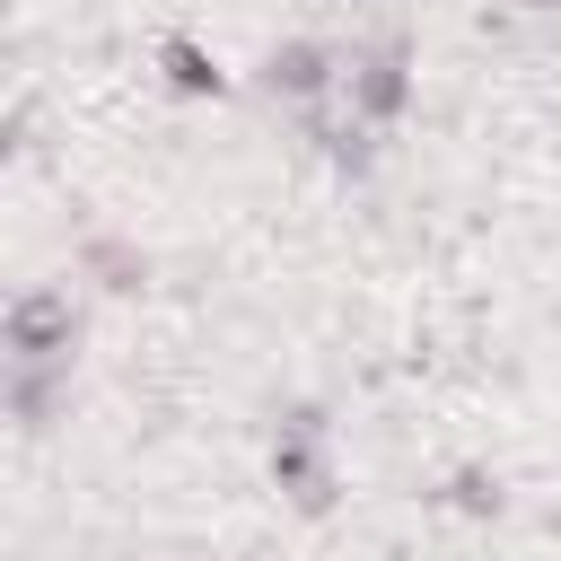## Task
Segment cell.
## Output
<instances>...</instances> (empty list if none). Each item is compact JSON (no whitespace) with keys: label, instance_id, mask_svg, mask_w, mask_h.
I'll list each match as a JSON object with an SVG mask.
<instances>
[{"label":"cell","instance_id":"obj_1","mask_svg":"<svg viewBox=\"0 0 561 561\" xmlns=\"http://www.w3.org/2000/svg\"><path fill=\"white\" fill-rule=\"evenodd\" d=\"M412 88H421V44H412V26H377V35L351 44V70H342V114H351V123H368L377 140H394L403 114H412Z\"/></svg>","mask_w":561,"mask_h":561},{"label":"cell","instance_id":"obj_2","mask_svg":"<svg viewBox=\"0 0 561 561\" xmlns=\"http://www.w3.org/2000/svg\"><path fill=\"white\" fill-rule=\"evenodd\" d=\"M263 473H272V491H280L298 517H333V500H342V456H333L324 403H289V412L272 421Z\"/></svg>","mask_w":561,"mask_h":561},{"label":"cell","instance_id":"obj_3","mask_svg":"<svg viewBox=\"0 0 561 561\" xmlns=\"http://www.w3.org/2000/svg\"><path fill=\"white\" fill-rule=\"evenodd\" d=\"M79 333H88V298L70 280H26L0 307V368H79Z\"/></svg>","mask_w":561,"mask_h":561},{"label":"cell","instance_id":"obj_4","mask_svg":"<svg viewBox=\"0 0 561 561\" xmlns=\"http://www.w3.org/2000/svg\"><path fill=\"white\" fill-rule=\"evenodd\" d=\"M342 70H351V44H333V35H280V44L254 61V96H263L272 114L307 123L316 105L342 96Z\"/></svg>","mask_w":561,"mask_h":561},{"label":"cell","instance_id":"obj_5","mask_svg":"<svg viewBox=\"0 0 561 561\" xmlns=\"http://www.w3.org/2000/svg\"><path fill=\"white\" fill-rule=\"evenodd\" d=\"M0 412L18 421V438H44L70 421V368H0Z\"/></svg>","mask_w":561,"mask_h":561},{"label":"cell","instance_id":"obj_6","mask_svg":"<svg viewBox=\"0 0 561 561\" xmlns=\"http://www.w3.org/2000/svg\"><path fill=\"white\" fill-rule=\"evenodd\" d=\"M298 140H307V149H316L333 175H351V184H359V175L377 167V149H386L368 123H351V114H342V96H333V105H316V114L298 123Z\"/></svg>","mask_w":561,"mask_h":561},{"label":"cell","instance_id":"obj_7","mask_svg":"<svg viewBox=\"0 0 561 561\" xmlns=\"http://www.w3.org/2000/svg\"><path fill=\"white\" fill-rule=\"evenodd\" d=\"M149 61H158V79H167L175 96H228V70H219V53H210L202 35H184V26H167Z\"/></svg>","mask_w":561,"mask_h":561},{"label":"cell","instance_id":"obj_8","mask_svg":"<svg viewBox=\"0 0 561 561\" xmlns=\"http://www.w3.org/2000/svg\"><path fill=\"white\" fill-rule=\"evenodd\" d=\"M79 280H96V289H114V298H123V289H140V280H149V254H140V245H123V237H88V245H79Z\"/></svg>","mask_w":561,"mask_h":561},{"label":"cell","instance_id":"obj_9","mask_svg":"<svg viewBox=\"0 0 561 561\" xmlns=\"http://www.w3.org/2000/svg\"><path fill=\"white\" fill-rule=\"evenodd\" d=\"M456 508H473V517H500V473L465 465V473H456Z\"/></svg>","mask_w":561,"mask_h":561},{"label":"cell","instance_id":"obj_10","mask_svg":"<svg viewBox=\"0 0 561 561\" xmlns=\"http://www.w3.org/2000/svg\"><path fill=\"white\" fill-rule=\"evenodd\" d=\"M517 9H526V18H561V0H517Z\"/></svg>","mask_w":561,"mask_h":561}]
</instances>
